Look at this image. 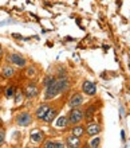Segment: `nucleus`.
Returning <instances> with one entry per match:
<instances>
[{
    "instance_id": "4",
    "label": "nucleus",
    "mask_w": 130,
    "mask_h": 148,
    "mask_svg": "<svg viewBox=\"0 0 130 148\" xmlns=\"http://www.w3.org/2000/svg\"><path fill=\"white\" fill-rule=\"evenodd\" d=\"M82 90H83L84 94L87 96H94L97 93V85L91 81H83L82 84Z\"/></svg>"
},
{
    "instance_id": "15",
    "label": "nucleus",
    "mask_w": 130,
    "mask_h": 148,
    "mask_svg": "<svg viewBox=\"0 0 130 148\" xmlns=\"http://www.w3.org/2000/svg\"><path fill=\"white\" fill-rule=\"evenodd\" d=\"M83 133H84V128L79 124H77L75 127H73V129H71V135H74V136H77V137L83 136Z\"/></svg>"
},
{
    "instance_id": "25",
    "label": "nucleus",
    "mask_w": 130,
    "mask_h": 148,
    "mask_svg": "<svg viewBox=\"0 0 130 148\" xmlns=\"http://www.w3.org/2000/svg\"><path fill=\"white\" fill-rule=\"evenodd\" d=\"M3 57V50H1V47H0V58Z\"/></svg>"
},
{
    "instance_id": "26",
    "label": "nucleus",
    "mask_w": 130,
    "mask_h": 148,
    "mask_svg": "<svg viewBox=\"0 0 130 148\" xmlns=\"http://www.w3.org/2000/svg\"><path fill=\"white\" fill-rule=\"evenodd\" d=\"M0 124H1V120H0Z\"/></svg>"
},
{
    "instance_id": "6",
    "label": "nucleus",
    "mask_w": 130,
    "mask_h": 148,
    "mask_svg": "<svg viewBox=\"0 0 130 148\" xmlns=\"http://www.w3.org/2000/svg\"><path fill=\"white\" fill-rule=\"evenodd\" d=\"M83 104V96L80 93H75L73 94L69 100V106L70 108H77V106H80Z\"/></svg>"
},
{
    "instance_id": "19",
    "label": "nucleus",
    "mask_w": 130,
    "mask_h": 148,
    "mask_svg": "<svg viewBox=\"0 0 130 148\" xmlns=\"http://www.w3.org/2000/svg\"><path fill=\"white\" fill-rule=\"evenodd\" d=\"M99 143H101V140L98 139V137H95V139H93V140L90 141L88 147H99Z\"/></svg>"
},
{
    "instance_id": "2",
    "label": "nucleus",
    "mask_w": 130,
    "mask_h": 148,
    "mask_svg": "<svg viewBox=\"0 0 130 148\" xmlns=\"http://www.w3.org/2000/svg\"><path fill=\"white\" fill-rule=\"evenodd\" d=\"M55 84H56V88L58 90H59V94L61 93H65V92H67V90L71 88V82H70V79L66 75H59V77L56 78V81H55Z\"/></svg>"
},
{
    "instance_id": "21",
    "label": "nucleus",
    "mask_w": 130,
    "mask_h": 148,
    "mask_svg": "<svg viewBox=\"0 0 130 148\" xmlns=\"http://www.w3.org/2000/svg\"><path fill=\"white\" fill-rule=\"evenodd\" d=\"M22 98H23V94L19 92V93L15 96V104H20V102H22Z\"/></svg>"
},
{
    "instance_id": "3",
    "label": "nucleus",
    "mask_w": 130,
    "mask_h": 148,
    "mask_svg": "<svg viewBox=\"0 0 130 148\" xmlns=\"http://www.w3.org/2000/svg\"><path fill=\"white\" fill-rule=\"evenodd\" d=\"M32 123V116L28 112H22L16 116V124L20 127H27Z\"/></svg>"
},
{
    "instance_id": "10",
    "label": "nucleus",
    "mask_w": 130,
    "mask_h": 148,
    "mask_svg": "<svg viewBox=\"0 0 130 148\" xmlns=\"http://www.w3.org/2000/svg\"><path fill=\"white\" fill-rule=\"evenodd\" d=\"M66 147H70V148H77L80 145V140H79V137L77 136H74V135H71V136L67 137V140H66Z\"/></svg>"
},
{
    "instance_id": "9",
    "label": "nucleus",
    "mask_w": 130,
    "mask_h": 148,
    "mask_svg": "<svg viewBox=\"0 0 130 148\" xmlns=\"http://www.w3.org/2000/svg\"><path fill=\"white\" fill-rule=\"evenodd\" d=\"M48 109H50V105H48L47 102H44V104H42L40 106H38V109L35 110V116H36V119H38V120H43V117H44V114L47 113Z\"/></svg>"
},
{
    "instance_id": "8",
    "label": "nucleus",
    "mask_w": 130,
    "mask_h": 148,
    "mask_svg": "<svg viewBox=\"0 0 130 148\" xmlns=\"http://www.w3.org/2000/svg\"><path fill=\"white\" fill-rule=\"evenodd\" d=\"M10 61H11L12 63H15L16 66H19V67H24L27 65V61L19 54H11L10 55Z\"/></svg>"
},
{
    "instance_id": "24",
    "label": "nucleus",
    "mask_w": 130,
    "mask_h": 148,
    "mask_svg": "<svg viewBox=\"0 0 130 148\" xmlns=\"http://www.w3.org/2000/svg\"><path fill=\"white\" fill-rule=\"evenodd\" d=\"M43 147H46V148H54V141H46V144H43Z\"/></svg>"
},
{
    "instance_id": "20",
    "label": "nucleus",
    "mask_w": 130,
    "mask_h": 148,
    "mask_svg": "<svg viewBox=\"0 0 130 148\" xmlns=\"http://www.w3.org/2000/svg\"><path fill=\"white\" fill-rule=\"evenodd\" d=\"M5 96H7V97H12V96H14V88H11V86L7 88V89H5Z\"/></svg>"
},
{
    "instance_id": "12",
    "label": "nucleus",
    "mask_w": 130,
    "mask_h": 148,
    "mask_svg": "<svg viewBox=\"0 0 130 148\" xmlns=\"http://www.w3.org/2000/svg\"><path fill=\"white\" fill-rule=\"evenodd\" d=\"M24 93H26V96L28 98H32V97H36V96H38L39 89L35 85H28L26 88V90H24Z\"/></svg>"
},
{
    "instance_id": "23",
    "label": "nucleus",
    "mask_w": 130,
    "mask_h": 148,
    "mask_svg": "<svg viewBox=\"0 0 130 148\" xmlns=\"http://www.w3.org/2000/svg\"><path fill=\"white\" fill-rule=\"evenodd\" d=\"M4 139H5V132L3 129H0V145L4 143Z\"/></svg>"
},
{
    "instance_id": "13",
    "label": "nucleus",
    "mask_w": 130,
    "mask_h": 148,
    "mask_svg": "<svg viewBox=\"0 0 130 148\" xmlns=\"http://www.w3.org/2000/svg\"><path fill=\"white\" fill-rule=\"evenodd\" d=\"M14 74H15V70H14L11 66L5 65V66L1 67V75H3L4 78H11Z\"/></svg>"
},
{
    "instance_id": "17",
    "label": "nucleus",
    "mask_w": 130,
    "mask_h": 148,
    "mask_svg": "<svg viewBox=\"0 0 130 148\" xmlns=\"http://www.w3.org/2000/svg\"><path fill=\"white\" fill-rule=\"evenodd\" d=\"M67 124H69V120H67V117H66V116L58 117L56 123H55V125H56L58 128H65V127H66Z\"/></svg>"
},
{
    "instance_id": "11",
    "label": "nucleus",
    "mask_w": 130,
    "mask_h": 148,
    "mask_svg": "<svg viewBox=\"0 0 130 148\" xmlns=\"http://www.w3.org/2000/svg\"><path fill=\"white\" fill-rule=\"evenodd\" d=\"M56 114H58V109H55V108H50V109L47 110L46 114H44L43 120H44V123H51V121L55 120Z\"/></svg>"
},
{
    "instance_id": "22",
    "label": "nucleus",
    "mask_w": 130,
    "mask_h": 148,
    "mask_svg": "<svg viewBox=\"0 0 130 148\" xmlns=\"http://www.w3.org/2000/svg\"><path fill=\"white\" fill-rule=\"evenodd\" d=\"M66 147L65 143H62V141H54V148H63Z\"/></svg>"
},
{
    "instance_id": "1",
    "label": "nucleus",
    "mask_w": 130,
    "mask_h": 148,
    "mask_svg": "<svg viewBox=\"0 0 130 148\" xmlns=\"http://www.w3.org/2000/svg\"><path fill=\"white\" fill-rule=\"evenodd\" d=\"M67 120H69L70 124H73V125L79 124L80 121L83 120V110L80 109L79 106H77V108H71L69 116H67Z\"/></svg>"
},
{
    "instance_id": "7",
    "label": "nucleus",
    "mask_w": 130,
    "mask_h": 148,
    "mask_svg": "<svg viewBox=\"0 0 130 148\" xmlns=\"http://www.w3.org/2000/svg\"><path fill=\"white\" fill-rule=\"evenodd\" d=\"M101 132V125L98 123H88L87 128H86V133H87L90 137L97 136L98 133Z\"/></svg>"
},
{
    "instance_id": "5",
    "label": "nucleus",
    "mask_w": 130,
    "mask_h": 148,
    "mask_svg": "<svg viewBox=\"0 0 130 148\" xmlns=\"http://www.w3.org/2000/svg\"><path fill=\"white\" fill-rule=\"evenodd\" d=\"M55 81H56V79H55ZM58 94H59V90H58L55 82L51 84L50 86H46V92H44V98H46V100H51V98L56 97Z\"/></svg>"
},
{
    "instance_id": "16",
    "label": "nucleus",
    "mask_w": 130,
    "mask_h": 148,
    "mask_svg": "<svg viewBox=\"0 0 130 148\" xmlns=\"http://www.w3.org/2000/svg\"><path fill=\"white\" fill-rule=\"evenodd\" d=\"M95 110H97V106H94V105L88 106L86 110H83V117L84 119H87V120H91V117L94 116Z\"/></svg>"
},
{
    "instance_id": "14",
    "label": "nucleus",
    "mask_w": 130,
    "mask_h": 148,
    "mask_svg": "<svg viewBox=\"0 0 130 148\" xmlns=\"http://www.w3.org/2000/svg\"><path fill=\"white\" fill-rule=\"evenodd\" d=\"M31 139L35 143H42L43 139H44V135H43L42 131H34V132L31 133Z\"/></svg>"
},
{
    "instance_id": "18",
    "label": "nucleus",
    "mask_w": 130,
    "mask_h": 148,
    "mask_svg": "<svg viewBox=\"0 0 130 148\" xmlns=\"http://www.w3.org/2000/svg\"><path fill=\"white\" fill-rule=\"evenodd\" d=\"M55 79H56V78L52 77V75H47V77L44 78L43 84H44V86H50L51 84H54V82H55Z\"/></svg>"
}]
</instances>
